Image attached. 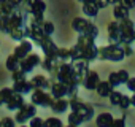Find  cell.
<instances>
[{"instance_id":"6da1fadb","label":"cell","mask_w":135,"mask_h":127,"mask_svg":"<svg viewBox=\"0 0 135 127\" xmlns=\"http://www.w3.org/2000/svg\"><path fill=\"white\" fill-rule=\"evenodd\" d=\"M126 57L121 43H110L108 46H102L97 49V60H113L119 62Z\"/></svg>"},{"instance_id":"7a4b0ae2","label":"cell","mask_w":135,"mask_h":127,"mask_svg":"<svg viewBox=\"0 0 135 127\" xmlns=\"http://www.w3.org/2000/svg\"><path fill=\"white\" fill-rule=\"evenodd\" d=\"M72 29L78 33H86V35H91L94 38L99 37V27L86 18H75L72 21Z\"/></svg>"},{"instance_id":"3957f363","label":"cell","mask_w":135,"mask_h":127,"mask_svg":"<svg viewBox=\"0 0 135 127\" xmlns=\"http://www.w3.org/2000/svg\"><path fill=\"white\" fill-rule=\"evenodd\" d=\"M54 97L49 91L46 89H33L30 92V102L37 106H43V108H49L52 103Z\"/></svg>"},{"instance_id":"277c9868","label":"cell","mask_w":135,"mask_h":127,"mask_svg":"<svg viewBox=\"0 0 135 127\" xmlns=\"http://www.w3.org/2000/svg\"><path fill=\"white\" fill-rule=\"evenodd\" d=\"M119 27H121V43H133L135 41V22L129 18L121 19L119 21Z\"/></svg>"},{"instance_id":"5b68a950","label":"cell","mask_w":135,"mask_h":127,"mask_svg":"<svg viewBox=\"0 0 135 127\" xmlns=\"http://www.w3.org/2000/svg\"><path fill=\"white\" fill-rule=\"evenodd\" d=\"M33 116H37V105L33 103H24L19 110H16V122L18 124H26L29 122Z\"/></svg>"},{"instance_id":"8992f818","label":"cell","mask_w":135,"mask_h":127,"mask_svg":"<svg viewBox=\"0 0 135 127\" xmlns=\"http://www.w3.org/2000/svg\"><path fill=\"white\" fill-rule=\"evenodd\" d=\"M41 64V57L37 54V52H30V54H27L24 59H21V69L26 72V73H30V72H33V69L35 67H38Z\"/></svg>"},{"instance_id":"52a82bcc","label":"cell","mask_w":135,"mask_h":127,"mask_svg":"<svg viewBox=\"0 0 135 127\" xmlns=\"http://www.w3.org/2000/svg\"><path fill=\"white\" fill-rule=\"evenodd\" d=\"M40 48L43 49V52H45L46 57H54V59H57V49H59V46L52 41L51 35H45V37H43V40H41V43H40Z\"/></svg>"},{"instance_id":"ba28073f","label":"cell","mask_w":135,"mask_h":127,"mask_svg":"<svg viewBox=\"0 0 135 127\" xmlns=\"http://www.w3.org/2000/svg\"><path fill=\"white\" fill-rule=\"evenodd\" d=\"M99 83H100V76H99V73L89 69V72L86 73V76H84L81 86H84V89H88V91H95Z\"/></svg>"},{"instance_id":"9c48e42d","label":"cell","mask_w":135,"mask_h":127,"mask_svg":"<svg viewBox=\"0 0 135 127\" xmlns=\"http://www.w3.org/2000/svg\"><path fill=\"white\" fill-rule=\"evenodd\" d=\"M108 32V41L110 43H121V27H119V21H111L107 27Z\"/></svg>"},{"instance_id":"30bf717a","label":"cell","mask_w":135,"mask_h":127,"mask_svg":"<svg viewBox=\"0 0 135 127\" xmlns=\"http://www.w3.org/2000/svg\"><path fill=\"white\" fill-rule=\"evenodd\" d=\"M49 92L52 94L54 99H59V97H67V84L59 81V80H51V87H49Z\"/></svg>"},{"instance_id":"8fae6325","label":"cell","mask_w":135,"mask_h":127,"mask_svg":"<svg viewBox=\"0 0 135 127\" xmlns=\"http://www.w3.org/2000/svg\"><path fill=\"white\" fill-rule=\"evenodd\" d=\"M129 78H130V76H129V72H127V70H118V72H111V73H110L108 81H110L114 87H118V86H121V84H126Z\"/></svg>"},{"instance_id":"7c38bea8","label":"cell","mask_w":135,"mask_h":127,"mask_svg":"<svg viewBox=\"0 0 135 127\" xmlns=\"http://www.w3.org/2000/svg\"><path fill=\"white\" fill-rule=\"evenodd\" d=\"M32 49H33V43H32L29 38H26V40H21V43L15 48V54H16L19 59H24L27 54L32 52Z\"/></svg>"},{"instance_id":"4fadbf2b","label":"cell","mask_w":135,"mask_h":127,"mask_svg":"<svg viewBox=\"0 0 135 127\" xmlns=\"http://www.w3.org/2000/svg\"><path fill=\"white\" fill-rule=\"evenodd\" d=\"M46 11V3L43 0H32L30 7H29V14H32L33 18H41L45 16Z\"/></svg>"},{"instance_id":"5bb4252c","label":"cell","mask_w":135,"mask_h":127,"mask_svg":"<svg viewBox=\"0 0 135 127\" xmlns=\"http://www.w3.org/2000/svg\"><path fill=\"white\" fill-rule=\"evenodd\" d=\"M49 108L52 110V113L62 114V113H65L67 110L70 108V102L67 100L65 97H59V99H54V100H52V103H51Z\"/></svg>"},{"instance_id":"9a60e30c","label":"cell","mask_w":135,"mask_h":127,"mask_svg":"<svg viewBox=\"0 0 135 127\" xmlns=\"http://www.w3.org/2000/svg\"><path fill=\"white\" fill-rule=\"evenodd\" d=\"M8 35H10V37H11L13 40H16V41L26 40V38H29V35H30V27H29V26H21V27H15V29L8 30Z\"/></svg>"},{"instance_id":"2e32d148","label":"cell","mask_w":135,"mask_h":127,"mask_svg":"<svg viewBox=\"0 0 135 127\" xmlns=\"http://www.w3.org/2000/svg\"><path fill=\"white\" fill-rule=\"evenodd\" d=\"M24 103H26V102H24V97H22V94H19V92H13V94L10 95V99L5 102L7 108H8V110H11V111L19 110Z\"/></svg>"},{"instance_id":"e0dca14e","label":"cell","mask_w":135,"mask_h":127,"mask_svg":"<svg viewBox=\"0 0 135 127\" xmlns=\"http://www.w3.org/2000/svg\"><path fill=\"white\" fill-rule=\"evenodd\" d=\"M30 83H32L33 89H46V91H49V87H51V80L46 78V76H43V75L32 76Z\"/></svg>"},{"instance_id":"ac0fdd59","label":"cell","mask_w":135,"mask_h":127,"mask_svg":"<svg viewBox=\"0 0 135 127\" xmlns=\"http://www.w3.org/2000/svg\"><path fill=\"white\" fill-rule=\"evenodd\" d=\"M32 89H33V86H32V83L29 81V80H22V81H15V84H13V91L15 92H19V94H30L32 92Z\"/></svg>"},{"instance_id":"d6986e66","label":"cell","mask_w":135,"mask_h":127,"mask_svg":"<svg viewBox=\"0 0 135 127\" xmlns=\"http://www.w3.org/2000/svg\"><path fill=\"white\" fill-rule=\"evenodd\" d=\"M130 10L127 8V7H124L122 3H116L114 7H113V18L116 19V21H121V19H126V18H129V13Z\"/></svg>"},{"instance_id":"ffe728a7","label":"cell","mask_w":135,"mask_h":127,"mask_svg":"<svg viewBox=\"0 0 135 127\" xmlns=\"http://www.w3.org/2000/svg\"><path fill=\"white\" fill-rule=\"evenodd\" d=\"M113 87H114V86H113L108 80H107V81H102V80H100V83L97 84V89H95V91H97V94H99L100 97H110V94L114 91Z\"/></svg>"},{"instance_id":"44dd1931","label":"cell","mask_w":135,"mask_h":127,"mask_svg":"<svg viewBox=\"0 0 135 127\" xmlns=\"http://www.w3.org/2000/svg\"><path fill=\"white\" fill-rule=\"evenodd\" d=\"M99 7H97V3L95 2H84L83 3V13H84V16H88V18H94V16H97L99 14Z\"/></svg>"},{"instance_id":"7402d4cb","label":"cell","mask_w":135,"mask_h":127,"mask_svg":"<svg viewBox=\"0 0 135 127\" xmlns=\"http://www.w3.org/2000/svg\"><path fill=\"white\" fill-rule=\"evenodd\" d=\"M95 124L99 127H108L113 124V116L110 113H100L97 114V119H95Z\"/></svg>"},{"instance_id":"603a6c76","label":"cell","mask_w":135,"mask_h":127,"mask_svg":"<svg viewBox=\"0 0 135 127\" xmlns=\"http://www.w3.org/2000/svg\"><path fill=\"white\" fill-rule=\"evenodd\" d=\"M67 122H69V125H72V127H76V125H81V124L86 122V121H84V118H83L78 111L72 110V113L69 114V119H67Z\"/></svg>"},{"instance_id":"cb8c5ba5","label":"cell","mask_w":135,"mask_h":127,"mask_svg":"<svg viewBox=\"0 0 135 127\" xmlns=\"http://www.w3.org/2000/svg\"><path fill=\"white\" fill-rule=\"evenodd\" d=\"M21 67V59L13 52L11 56H8V59H7V69L10 70V72H15V70H18Z\"/></svg>"},{"instance_id":"d4e9b609","label":"cell","mask_w":135,"mask_h":127,"mask_svg":"<svg viewBox=\"0 0 135 127\" xmlns=\"http://www.w3.org/2000/svg\"><path fill=\"white\" fill-rule=\"evenodd\" d=\"M43 37H45V32H43L41 29H30V35H29V40H30L33 45H38V46H40V43H41Z\"/></svg>"},{"instance_id":"484cf974","label":"cell","mask_w":135,"mask_h":127,"mask_svg":"<svg viewBox=\"0 0 135 127\" xmlns=\"http://www.w3.org/2000/svg\"><path fill=\"white\" fill-rule=\"evenodd\" d=\"M56 64H57V59H54V57H46V56H45V59L41 60L40 65H41V69H43V70H46V72L49 73V72L54 69Z\"/></svg>"},{"instance_id":"4316f807","label":"cell","mask_w":135,"mask_h":127,"mask_svg":"<svg viewBox=\"0 0 135 127\" xmlns=\"http://www.w3.org/2000/svg\"><path fill=\"white\" fill-rule=\"evenodd\" d=\"M57 59L70 60V48H59L57 49Z\"/></svg>"},{"instance_id":"83f0119b","label":"cell","mask_w":135,"mask_h":127,"mask_svg":"<svg viewBox=\"0 0 135 127\" xmlns=\"http://www.w3.org/2000/svg\"><path fill=\"white\" fill-rule=\"evenodd\" d=\"M121 97H122V94L119 92V91H113L111 94H110V103L111 105H114V106H118L119 105V102H121Z\"/></svg>"},{"instance_id":"f1b7e54d","label":"cell","mask_w":135,"mask_h":127,"mask_svg":"<svg viewBox=\"0 0 135 127\" xmlns=\"http://www.w3.org/2000/svg\"><path fill=\"white\" fill-rule=\"evenodd\" d=\"M22 80H27V73L19 67L18 70L13 72V81H22Z\"/></svg>"},{"instance_id":"f546056e","label":"cell","mask_w":135,"mask_h":127,"mask_svg":"<svg viewBox=\"0 0 135 127\" xmlns=\"http://www.w3.org/2000/svg\"><path fill=\"white\" fill-rule=\"evenodd\" d=\"M118 106H119L121 110H127L129 106H132V100H130V97L122 94V97H121V102H119V105H118Z\"/></svg>"},{"instance_id":"4dcf8cb0","label":"cell","mask_w":135,"mask_h":127,"mask_svg":"<svg viewBox=\"0 0 135 127\" xmlns=\"http://www.w3.org/2000/svg\"><path fill=\"white\" fill-rule=\"evenodd\" d=\"M43 32H45V35H52L54 33V24L51 21H45L43 22Z\"/></svg>"},{"instance_id":"1f68e13d","label":"cell","mask_w":135,"mask_h":127,"mask_svg":"<svg viewBox=\"0 0 135 127\" xmlns=\"http://www.w3.org/2000/svg\"><path fill=\"white\" fill-rule=\"evenodd\" d=\"M45 125H54V127H62V121L59 118H48L45 119Z\"/></svg>"},{"instance_id":"d6a6232c","label":"cell","mask_w":135,"mask_h":127,"mask_svg":"<svg viewBox=\"0 0 135 127\" xmlns=\"http://www.w3.org/2000/svg\"><path fill=\"white\" fill-rule=\"evenodd\" d=\"M0 32L8 33V16H0Z\"/></svg>"},{"instance_id":"836d02e7","label":"cell","mask_w":135,"mask_h":127,"mask_svg":"<svg viewBox=\"0 0 135 127\" xmlns=\"http://www.w3.org/2000/svg\"><path fill=\"white\" fill-rule=\"evenodd\" d=\"M29 124L32 125V127H40V125H45V119H41V118H37V116H33L30 121H29Z\"/></svg>"},{"instance_id":"e575fe53","label":"cell","mask_w":135,"mask_h":127,"mask_svg":"<svg viewBox=\"0 0 135 127\" xmlns=\"http://www.w3.org/2000/svg\"><path fill=\"white\" fill-rule=\"evenodd\" d=\"M0 92H2V97H3V100L7 102V100L10 99V95H11L15 91H13V87H3L2 91H0Z\"/></svg>"},{"instance_id":"d590c367","label":"cell","mask_w":135,"mask_h":127,"mask_svg":"<svg viewBox=\"0 0 135 127\" xmlns=\"http://www.w3.org/2000/svg\"><path fill=\"white\" fill-rule=\"evenodd\" d=\"M121 45H122V49H124V54H126V57L133 54V49H132V45H130V43H121Z\"/></svg>"},{"instance_id":"8d00e7d4","label":"cell","mask_w":135,"mask_h":127,"mask_svg":"<svg viewBox=\"0 0 135 127\" xmlns=\"http://www.w3.org/2000/svg\"><path fill=\"white\" fill-rule=\"evenodd\" d=\"M126 86H127V89H129V91H132V92H135V76H130V78L127 80V83H126Z\"/></svg>"},{"instance_id":"74e56055","label":"cell","mask_w":135,"mask_h":127,"mask_svg":"<svg viewBox=\"0 0 135 127\" xmlns=\"http://www.w3.org/2000/svg\"><path fill=\"white\" fill-rule=\"evenodd\" d=\"M16 124V119H11V118H5L2 119V125H7V127H13Z\"/></svg>"},{"instance_id":"f35d334b","label":"cell","mask_w":135,"mask_h":127,"mask_svg":"<svg viewBox=\"0 0 135 127\" xmlns=\"http://www.w3.org/2000/svg\"><path fill=\"white\" fill-rule=\"evenodd\" d=\"M119 3H122V5H124V7H127L129 10L135 8V0H121Z\"/></svg>"},{"instance_id":"ab89813d","label":"cell","mask_w":135,"mask_h":127,"mask_svg":"<svg viewBox=\"0 0 135 127\" xmlns=\"http://www.w3.org/2000/svg\"><path fill=\"white\" fill-rule=\"evenodd\" d=\"M94 2L97 3V7L102 10V8H107L108 5H110V0H94Z\"/></svg>"},{"instance_id":"60d3db41","label":"cell","mask_w":135,"mask_h":127,"mask_svg":"<svg viewBox=\"0 0 135 127\" xmlns=\"http://www.w3.org/2000/svg\"><path fill=\"white\" fill-rule=\"evenodd\" d=\"M124 124H126V119H124V118L113 119V125H122V127H124Z\"/></svg>"},{"instance_id":"b9f144b4","label":"cell","mask_w":135,"mask_h":127,"mask_svg":"<svg viewBox=\"0 0 135 127\" xmlns=\"http://www.w3.org/2000/svg\"><path fill=\"white\" fill-rule=\"evenodd\" d=\"M121 0H110V5H116V3H119Z\"/></svg>"},{"instance_id":"7bdbcfd3","label":"cell","mask_w":135,"mask_h":127,"mask_svg":"<svg viewBox=\"0 0 135 127\" xmlns=\"http://www.w3.org/2000/svg\"><path fill=\"white\" fill-rule=\"evenodd\" d=\"M130 100H132V106H135V92H133V95L130 97Z\"/></svg>"},{"instance_id":"ee69618b","label":"cell","mask_w":135,"mask_h":127,"mask_svg":"<svg viewBox=\"0 0 135 127\" xmlns=\"http://www.w3.org/2000/svg\"><path fill=\"white\" fill-rule=\"evenodd\" d=\"M2 103H5V100H3V97H2V92H0V105Z\"/></svg>"},{"instance_id":"f6af8a7d","label":"cell","mask_w":135,"mask_h":127,"mask_svg":"<svg viewBox=\"0 0 135 127\" xmlns=\"http://www.w3.org/2000/svg\"><path fill=\"white\" fill-rule=\"evenodd\" d=\"M81 3H84V2H94V0H80Z\"/></svg>"},{"instance_id":"bcb514c9","label":"cell","mask_w":135,"mask_h":127,"mask_svg":"<svg viewBox=\"0 0 135 127\" xmlns=\"http://www.w3.org/2000/svg\"><path fill=\"white\" fill-rule=\"evenodd\" d=\"M2 2H7V0H0V3H2Z\"/></svg>"},{"instance_id":"7dc6e473","label":"cell","mask_w":135,"mask_h":127,"mask_svg":"<svg viewBox=\"0 0 135 127\" xmlns=\"http://www.w3.org/2000/svg\"><path fill=\"white\" fill-rule=\"evenodd\" d=\"M0 125H2V121H0Z\"/></svg>"}]
</instances>
